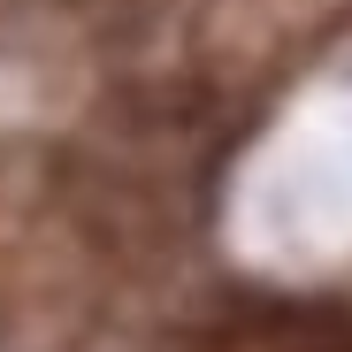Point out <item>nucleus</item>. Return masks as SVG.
Masks as SVG:
<instances>
[{
    "label": "nucleus",
    "instance_id": "obj_1",
    "mask_svg": "<svg viewBox=\"0 0 352 352\" xmlns=\"http://www.w3.org/2000/svg\"><path fill=\"white\" fill-rule=\"evenodd\" d=\"M168 352H352L344 299H276V291H222L199 314L168 322Z\"/></svg>",
    "mask_w": 352,
    "mask_h": 352
},
{
    "label": "nucleus",
    "instance_id": "obj_2",
    "mask_svg": "<svg viewBox=\"0 0 352 352\" xmlns=\"http://www.w3.org/2000/svg\"><path fill=\"white\" fill-rule=\"evenodd\" d=\"M92 115L123 146H199L230 123V92L192 69H123L100 85Z\"/></svg>",
    "mask_w": 352,
    "mask_h": 352
}]
</instances>
